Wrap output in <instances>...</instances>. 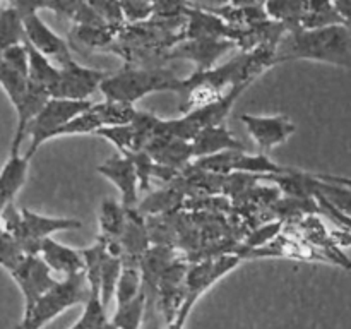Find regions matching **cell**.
<instances>
[{"label":"cell","instance_id":"obj_1","mask_svg":"<svg viewBox=\"0 0 351 329\" xmlns=\"http://www.w3.org/2000/svg\"><path fill=\"white\" fill-rule=\"evenodd\" d=\"M283 50L274 51L273 65L285 60H315L350 69L351 36L348 24H335L317 29L290 27L281 41Z\"/></svg>","mask_w":351,"mask_h":329},{"label":"cell","instance_id":"obj_2","mask_svg":"<svg viewBox=\"0 0 351 329\" xmlns=\"http://www.w3.org/2000/svg\"><path fill=\"white\" fill-rule=\"evenodd\" d=\"M106 99L134 105L143 96L158 91H182V79L167 69H129L108 74L99 84Z\"/></svg>","mask_w":351,"mask_h":329},{"label":"cell","instance_id":"obj_3","mask_svg":"<svg viewBox=\"0 0 351 329\" xmlns=\"http://www.w3.org/2000/svg\"><path fill=\"white\" fill-rule=\"evenodd\" d=\"M89 298V284L84 273L58 280L27 314L23 315L17 329H41L48 322L74 305L86 304Z\"/></svg>","mask_w":351,"mask_h":329},{"label":"cell","instance_id":"obj_4","mask_svg":"<svg viewBox=\"0 0 351 329\" xmlns=\"http://www.w3.org/2000/svg\"><path fill=\"white\" fill-rule=\"evenodd\" d=\"M14 5L23 17L24 41L26 43H29L34 50L40 51L50 62H57L60 67L74 60L67 47V41L58 36L38 14V10L43 9V3L14 2Z\"/></svg>","mask_w":351,"mask_h":329},{"label":"cell","instance_id":"obj_5","mask_svg":"<svg viewBox=\"0 0 351 329\" xmlns=\"http://www.w3.org/2000/svg\"><path fill=\"white\" fill-rule=\"evenodd\" d=\"M91 99L89 101H71V99L57 98L48 99L43 105V108L36 113V117L27 125L26 136H29L31 143L24 158L31 160V156L36 153L38 147L43 146L47 141H50L53 137V134L60 127H64L69 120H72L74 117L81 115L82 112L91 108Z\"/></svg>","mask_w":351,"mask_h":329},{"label":"cell","instance_id":"obj_6","mask_svg":"<svg viewBox=\"0 0 351 329\" xmlns=\"http://www.w3.org/2000/svg\"><path fill=\"white\" fill-rule=\"evenodd\" d=\"M106 75L108 72L84 67L71 60L58 69V79L48 89V96L57 99H71V101H89V96L99 89V84Z\"/></svg>","mask_w":351,"mask_h":329},{"label":"cell","instance_id":"obj_7","mask_svg":"<svg viewBox=\"0 0 351 329\" xmlns=\"http://www.w3.org/2000/svg\"><path fill=\"white\" fill-rule=\"evenodd\" d=\"M10 276L23 293V315L27 314L34 307V304L58 281L48 269L47 264L40 259V256H24L16 269L10 271Z\"/></svg>","mask_w":351,"mask_h":329},{"label":"cell","instance_id":"obj_8","mask_svg":"<svg viewBox=\"0 0 351 329\" xmlns=\"http://www.w3.org/2000/svg\"><path fill=\"white\" fill-rule=\"evenodd\" d=\"M243 125L249 130L254 143L259 146L261 153L266 154L273 147L287 143L288 137L297 132V125L285 115L274 117H259V115H245L240 117Z\"/></svg>","mask_w":351,"mask_h":329},{"label":"cell","instance_id":"obj_9","mask_svg":"<svg viewBox=\"0 0 351 329\" xmlns=\"http://www.w3.org/2000/svg\"><path fill=\"white\" fill-rule=\"evenodd\" d=\"M189 267L182 263H170L158 280L156 293L160 300L161 312L167 317V324L177 315L180 307L187 298L185 276Z\"/></svg>","mask_w":351,"mask_h":329},{"label":"cell","instance_id":"obj_10","mask_svg":"<svg viewBox=\"0 0 351 329\" xmlns=\"http://www.w3.org/2000/svg\"><path fill=\"white\" fill-rule=\"evenodd\" d=\"M98 171L103 177L108 178L113 185L120 191L122 195V208L132 209L137 202L139 185H137V175L134 163L125 154H113L112 158L99 164Z\"/></svg>","mask_w":351,"mask_h":329},{"label":"cell","instance_id":"obj_11","mask_svg":"<svg viewBox=\"0 0 351 329\" xmlns=\"http://www.w3.org/2000/svg\"><path fill=\"white\" fill-rule=\"evenodd\" d=\"M38 256L53 274H64L65 278L72 276V274L84 273V259L81 256V250L64 245V243L57 242L51 236L41 240Z\"/></svg>","mask_w":351,"mask_h":329},{"label":"cell","instance_id":"obj_12","mask_svg":"<svg viewBox=\"0 0 351 329\" xmlns=\"http://www.w3.org/2000/svg\"><path fill=\"white\" fill-rule=\"evenodd\" d=\"M191 147L192 158H195V160L225 153V151H245V146L239 139H235V136L223 123L204 127V129L199 130L192 137Z\"/></svg>","mask_w":351,"mask_h":329},{"label":"cell","instance_id":"obj_13","mask_svg":"<svg viewBox=\"0 0 351 329\" xmlns=\"http://www.w3.org/2000/svg\"><path fill=\"white\" fill-rule=\"evenodd\" d=\"M29 170V160L21 154V151L10 149L9 160L0 170V215L9 204H12L14 197L24 185Z\"/></svg>","mask_w":351,"mask_h":329},{"label":"cell","instance_id":"obj_14","mask_svg":"<svg viewBox=\"0 0 351 329\" xmlns=\"http://www.w3.org/2000/svg\"><path fill=\"white\" fill-rule=\"evenodd\" d=\"M233 47V41L226 40H192L171 51L173 58H192L199 65L197 72H204L213 62Z\"/></svg>","mask_w":351,"mask_h":329},{"label":"cell","instance_id":"obj_15","mask_svg":"<svg viewBox=\"0 0 351 329\" xmlns=\"http://www.w3.org/2000/svg\"><path fill=\"white\" fill-rule=\"evenodd\" d=\"M120 249H122L123 259L141 260V257L147 250V230L144 225L143 218L132 209H127L125 225H123L122 233L117 239Z\"/></svg>","mask_w":351,"mask_h":329},{"label":"cell","instance_id":"obj_16","mask_svg":"<svg viewBox=\"0 0 351 329\" xmlns=\"http://www.w3.org/2000/svg\"><path fill=\"white\" fill-rule=\"evenodd\" d=\"M19 212L26 232L29 233L34 240H38V242L48 239V236L55 232H62V230H77L82 226V223L79 221V219L51 218V216H43L38 215V212L29 211L27 208H21Z\"/></svg>","mask_w":351,"mask_h":329},{"label":"cell","instance_id":"obj_17","mask_svg":"<svg viewBox=\"0 0 351 329\" xmlns=\"http://www.w3.org/2000/svg\"><path fill=\"white\" fill-rule=\"evenodd\" d=\"M232 171H242V173H266L274 177V175H293L297 173L291 168H285L276 164L274 161L269 160L267 154L257 153V154H247L245 151H237L235 158H233V164H232Z\"/></svg>","mask_w":351,"mask_h":329},{"label":"cell","instance_id":"obj_18","mask_svg":"<svg viewBox=\"0 0 351 329\" xmlns=\"http://www.w3.org/2000/svg\"><path fill=\"white\" fill-rule=\"evenodd\" d=\"M185 14L189 16L187 36L192 40H219L223 34H228V27L221 23V19L213 14H206L202 10H192L185 7Z\"/></svg>","mask_w":351,"mask_h":329},{"label":"cell","instance_id":"obj_19","mask_svg":"<svg viewBox=\"0 0 351 329\" xmlns=\"http://www.w3.org/2000/svg\"><path fill=\"white\" fill-rule=\"evenodd\" d=\"M141 291H143V274H141L139 260L122 257V267L113 293L117 298V307L136 298Z\"/></svg>","mask_w":351,"mask_h":329},{"label":"cell","instance_id":"obj_20","mask_svg":"<svg viewBox=\"0 0 351 329\" xmlns=\"http://www.w3.org/2000/svg\"><path fill=\"white\" fill-rule=\"evenodd\" d=\"M24 47L27 51V79L41 88L48 89L57 82L58 79V67H55L53 62L48 60L47 57L34 50L29 43L24 41Z\"/></svg>","mask_w":351,"mask_h":329},{"label":"cell","instance_id":"obj_21","mask_svg":"<svg viewBox=\"0 0 351 329\" xmlns=\"http://www.w3.org/2000/svg\"><path fill=\"white\" fill-rule=\"evenodd\" d=\"M91 110L98 117L101 127H115V125H129L136 117L137 110L134 105L122 101H113V99H105V101H93Z\"/></svg>","mask_w":351,"mask_h":329},{"label":"cell","instance_id":"obj_22","mask_svg":"<svg viewBox=\"0 0 351 329\" xmlns=\"http://www.w3.org/2000/svg\"><path fill=\"white\" fill-rule=\"evenodd\" d=\"M24 43V27L21 12L14 3L0 9V51Z\"/></svg>","mask_w":351,"mask_h":329},{"label":"cell","instance_id":"obj_23","mask_svg":"<svg viewBox=\"0 0 351 329\" xmlns=\"http://www.w3.org/2000/svg\"><path fill=\"white\" fill-rule=\"evenodd\" d=\"M146 293L143 290L136 298H132L127 304L119 305L113 317L110 319V322L117 329H141L144 310H146Z\"/></svg>","mask_w":351,"mask_h":329},{"label":"cell","instance_id":"obj_24","mask_svg":"<svg viewBox=\"0 0 351 329\" xmlns=\"http://www.w3.org/2000/svg\"><path fill=\"white\" fill-rule=\"evenodd\" d=\"M127 209L122 208L113 199H105L101 202V209H99V228H101V236L105 239L117 240L122 233L123 225H125Z\"/></svg>","mask_w":351,"mask_h":329},{"label":"cell","instance_id":"obj_25","mask_svg":"<svg viewBox=\"0 0 351 329\" xmlns=\"http://www.w3.org/2000/svg\"><path fill=\"white\" fill-rule=\"evenodd\" d=\"M0 86L5 91L7 98L10 99L14 108H16V113L19 112L24 99H26L27 88H29V79L26 75H21L19 72L12 71L10 67H7L3 62H0Z\"/></svg>","mask_w":351,"mask_h":329},{"label":"cell","instance_id":"obj_26","mask_svg":"<svg viewBox=\"0 0 351 329\" xmlns=\"http://www.w3.org/2000/svg\"><path fill=\"white\" fill-rule=\"evenodd\" d=\"M99 127H101V123H99L98 117H96V113L89 108L86 110V112H82L81 115L69 120L64 127H60V129L53 134L51 139L65 136H77V134H95Z\"/></svg>","mask_w":351,"mask_h":329},{"label":"cell","instance_id":"obj_27","mask_svg":"<svg viewBox=\"0 0 351 329\" xmlns=\"http://www.w3.org/2000/svg\"><path fill=\"white\" fill-rule=\"evenodd\" d=\"M96 136L105 137L106 141L113 144L117 149L120 151V154H127L132 151V127L129 125H115V127H99L96 130Z\"/></svg>","mask_w":351,"mask_h":329},{"label":"cell","instance_id":"obj_28","mask_svg":"<svg viewBox=\"0 0 351 329\" xmlns=\"http://www.w3.org/2000/svg\"><path fill=\"white\" fill-rule=\"evenodd\" d=\"M24 259L23 250L17 247V243L14 242L12 236L7 232H3L0 235V266L10 273L12 269H16L17 264Z\"/></svg>","mask_w":351,"mask_h":329},{"label":"cell","instance_id":"obj_29","mask_svg":"<svg viewBox=\"0 0 351 329\" xmlns=\"http://www.w3.org/2000/svg\"><path fill=\"white\" fill-rule=\"evenodd\" d=\"M0 62H3L7 67L27 77V51L24 43L14 45V47H9L7 50L0 51Z\"/></svg>","mask_w":351,"mask_h":329},{"label":"cell","instance_id":"obj_30","mask_svg":"<svg viewBox=\"0 0 351 329\" xmlns=\"http://www.w3.org/2000/svg\"><path fill=\"white\" fill-rule=\"evenodd\" d=\"M110 27H88V26H77L75 27V36L79 41L89 47H103V45L110 43L112 40V33Z\"/></svg>","mask_w":351,"mask_h":329},{"label":"cell","instance_id":"obj_31","mask_svg":"<svg viewBox=\"0 0 351 329\" xmlns=\"http://www.w3.org/2000/svg\"><path fill=\"white\" fill-rule=\"evenodd\" d=\"M89 5L95 9V12L101 17V21L105 23L106 27L117 26V24L122 23L123 14L120 9V3L117 2H88Z\"/></svg>","mask_w":351,"mask_h":329},{"label":"cell","instance_id":"obj_32","mask_svg":"<svg viewBox=\"0 0 351 329\" xmlns=\"http://www.w3.org/2000/svg\"><path fill=\"white\" fill-rule=\"evenodd\" d=\"M120 9H122L123 17H127L132 23H137V21L146 19L147 16L153 14V3L146 2H123L120 3Z\"/></svg>","mask_w":351,"mask_h":329},{"label":"cell","instance_id":"obj_33","mask_svg":"<svg viewBox=\"0 0 351 329\" xmlns=\"http://www.w3.org/2000/svg\"><path fill=\"white\" fill-rule=\"evenodd\" d=\"M197 298L199 297H195V295H187L184 305H182L180 310L177 312V315H175L170 322H168L167 329H184L185 322H187L189 315H191V312H192V308H194Z\"/></svg>","mask_w":351,"mask_h":329},{"label":"cell","instance_id":"obj_34","mask_svg":"<svg viewBox=\"0 0 351 329\" xmlns=\"http://www.w3.org/2000/svg\"><path fill=\"white\" fill-rule=\"evenodd\" d=\"M280 228H281L280 223H273V225L263 226V228H259L257 232H254L252 235L249 236V240H247V245L249 247L263 245L264 242H267V240L273 239V236L280 232Z\"/></svg>","mask_w":351,"mask_h":329},{"label":"cell","instance_id":"obj_35","mask_svg":"<svg viewBox=\"0 0 351 329\" xmlns=\"http://www.w3.org/2000/svg\"><path fill=\"white\" fill-rule=\"evenodd\" d=\"M103 329H117V328L112 324V322H110V319H108V322H106V326Z\"/></svg>","mask_w":351,"mask_h":329},{"label":"cell","instance_id":"obj_36","mask_svg":"<svg viewBox=\"0 0 351 329\" xmlns=\"http://www.w3.org/2000/svg\"><path fill=\"white\" fill-rule=\"evenodd\" d=\"M3 233V226H2V219H0V235Z\"/></svg>","mask_w":351,"mask_h":329}]
</instances>
